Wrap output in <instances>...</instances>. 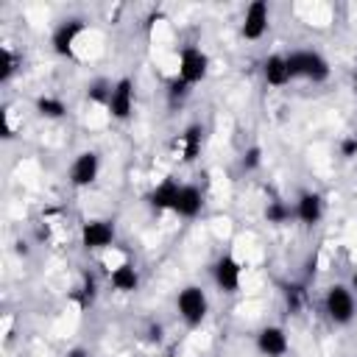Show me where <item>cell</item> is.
Returning a JSON list of instances; mask_svg holds the SVG:
<instances>
[{"mask_svg":"<svg viewBox=\"0 0 357 357\" xmlns=\"http://www.w3.org/2000/svg\"><path fill=\"white\" fill-rule=\"evenodd\" d=\"M167 95H170V103H176V100H184L187 95H190V84H184L178 75L170 81V89H167Z\"/></svg>","mask_w":357,"mask_h":357,"instance_id":"cell-23","label":"cell"},{"mask_svg":"<svg viewBox=\"0 0 357 357\" xmlns=\"http://www.w3.org/2000/svg\"><path fill=\"white\" fill-rule=\"evenodd\" d=\"M178 192H181V184L167 176L165 181H159V184L151 190V206H153V209H173Z\"/></svg>","mask_w":357,"mask_h":357,"instance_id":"cell-16","label":"cell"},{"mask_svg":"<svg viewBox=\"0 0 357 357\" xmlns=\"http://www.w3.org/2000/svg\"><path fill=\"white\" fill-rule=\"evenodd\" d=\"M67 357H86V349H70Z\"/></svg>","mask_w":357,"mask_h":357,"instance_id":"cell-26","label":"cell"},{"mask_svg":"<svg viewBox=\"0 0 357 357\" xmlns=\"http://www.w3.org/2000/svg\"><path fill=\"white\" fill-rule=\"evenodd\" d=\"M209 73V56L201 47H184L178 56V78L184 84H201Z\"/></svg>","mask_w":357,"mask_h":357,"instance_id":"cell-4","label":"cell"},{"mask_svg":"<svg viewBox=\"0 0 357 357\" xmlns=\"http://www.w3.org/2000/svg\"><path fill=\"white\" fill-rule=\"evenodd\" d=\"M176 310H178V315L184 318V324L198 326V324L206 318V310H209L206 293H204L198 284H187V287H181L178 296H176Z\"/></svg>","mask_w":357,"mask_h":357,"instance_id":"cell-2","label":"cell"},{"mask_svg":"<svg viewBox=\"0 0 357 357\" xmlns=\"http://www.w3.org/2000/svg\"><path fill=\"white\" fill-rule=\"evenodd\" d=\"M89 100H95V103H109V95H112V84H106V81H95L92 86H89Z\"/></svg>","mask_w":357,"mask_h":357,"instance_id":"cell-21","label":"cell"},{"mask_svg":"<svg viewBox=\"0 0 357 357\" xmlns=\"http://www.w3.org/2000/svg\"><path fill=\"white\" fill-rule=\"evenodd\" d=\"M114 243V223L112 220H86L81 226V245L86 251H103Z\"/></svg>","mask_w":357,"mask_h":357,"instance_id":"cell-7","label":"cell"},{"mask_svg":"<svg viewBox=\"0 0 357 357\" xmlns=\"http://www.w3.org/2000/svg\"><path fill=\"white\" fill-rule=\"evenodd\" d=\"M201 209H204V195H201V190H198L195 184H181V192H178V198H176L173 212H176L178 218H195Z\"/></svg>","mask_w":357,"mask_h":357,"instance_id":"cell-12","label":"cell"},{"mask_svg":"<svg viewBox=\"0 0 357 357\" xmlns=\"http://www.w3.org/2000/svg\"><path fill=\"white\" fill-rule=\"evenodd\" d=\"M257 349L265 357H284L290 349V340L282 326H262L257 335Z\"/></svg>","mask_w":357,"mask_h":357,"instance_id":"cell-10","label":"cell"},{"mask_svg":"<svg viewBox=\"0 0 357 357\" xmlns=\"http://www.w3.org/2000/svg\"><path fill=\"white\" fill-rule=\"evenodd\" d=\"M324 310L335 324H349L354 318V293L346 284H332L324 296Z\"/></svg>","mask_w":357,"mask_h":357,"instance_id":"cell-3","label":"cell"},{"mask_svg":"<svg viewBox=\"0 0 357 357\" xmlns=\"http://www.w3.org/2000/svg\"><path fill=\"white\" fill-rule=\"evenodd\" d=\"M84 33V22L81 20H64L56 31H53V50L59 53V56H73V45H75V39Z\"/></svg>","mask_w":357,"mask_h":357,"instance_id":"cell-11","label":"cell"},{"mask_svg":"<svg viewBox=\"0 0 357 357\" xmlns=\"http://www.w3.org/2000/svg\"><path fill=\"white\" fill-rule=\"evenodd\" d=\"M287 59V70H290V78H307L312 84H321L329 78V61L315 53V50H293Z\"/></svg>","mask_w":357,"mask_h":357,"instance_id":"cell-1","label":"cell"},{"mask_svg":"<svg viewBox=\"0 0 357 357\" xmlns=\"http://www.w3.org/2000/svg\"><path fill=\"white\" fill-rule=\"evenodd\" d=\"M106 109L114 120L131 117V112H134V81L131 78H120L117 84H112V95H109Z\"/></svg>","mask_w":357,"mask_h":357,"instance_id":"cell-6","label":"cell"},{"mask_svg":"<svg viewBox=\"0 0 357 357\" xmlns=\"http://www.w3.org/2000/svg\"><path fill=\"white\" fill-rule=\"evenodd\" d=\"M14 70H17V56L11 53L8 45H3L0 47V81H8L14 75Z\"/></svg>","mask_w":357,"mask_h":357,"instance_id":"cell-20","label":"cell"},{"mask_svg":"<svg viewBox=\"0 0 357 357\" xmlns=\"http://www.w3.org/2000/svg\"><path fill=\"white\" fill-rule=\"evenodd\" d=\"M340 153H343L346 159L357 156V137H346V139L340 142Z\"/></svg>","mask_w":357,"mask_h":357,"instance_id":"cell-25","label":"cell"},{"mask_svg":"<svg viewBox=\"0 0 357 357\" xmlns=\"http://www.w3.org/2000/svg\"><path fill=\"white\" fill-rule=\"evenodd\" d=\"M201 142H204V128L201 123H192L184 128V134L178 137V153L184 162H195L201 153Z\"/></svg>","mask_w":357,"mask_h":357,"instance_id":"cell-15","label":"cell"},{"mask_svg":"<svg viewBox=\"0 0 357 357\" xmlns=\"http://www.w3.org/2000/svg\"><path fill=\"white\" fill-rule=\"evenodd\" d=\"M351 293H357V271L351 273Z\"/></svg>","mask_w":357,"mask_h":357,"instance_id":"cell-27","label":"cell"},{"mask_svg":"<svg viewBox=\"0 0 357 357\" xmlns=\"http://www.w3.org/2000/svg\"><path fill=\"white\" fill-rule=\"evenodd\" d=\"M212 276H215V284H218L223 293H237V290H240L243 268H240V262H237L231 254H223V257L215 262Z\"/></svg>","mask_w":357,"mask_h":357,"instance_id":"cell-8","label":"cell"},{"mask_svg":"<svg viewBox=\"0 0 357 357\" xmlns=\"http://www.w3.org/2000/svg\"><path fill=\"white\" fill-rule=\"evenodd\" d=\"M259 162H262V151H259L257 145L245 148V153H243V159H240L243 170H257V167H259Z\"/></svg>","mask_w":357,"mask_h":357,"instance_id":"cell-22","label":"cell"},{"mask_svg":"<svg viewBox=\"0 0 357 357\" xmlns=\"http://www.w3.org/2000/svg\"><path fill=\"white\" fill-rule=\"evenodd\" d=\"M262 78H265V84H271V86H284L287 81H293V78H290V70H287V59L279 56V53L268 56V59L262 61Z\"/></svg>","mask_w":357,"mask_h":357,"instance_id":"cell-14","label":"cell"},{"mask_svg":"<svg viewBox=\"0 0 357 357\" xmlns=\"http://www.w3.org/2000/svg\"><path fill=\"white\" fill-rule=\"evenodd\" d=\"M324 215V201L318 192H301V198L296 201V218L304 226H315Z\"/></svg>","mask_w":357,"mask_h":357,"instance_id":"cell-13","label":"cell"},{"mask_svg":"<svg viewBox=\"0 0 357 357\" xmlns=\"http://www.w3.org/2000/svg\"><path fill=\"white\" fill-rule=\"evenodd\" d=\"M284 301H287L290 312H296V310L301 307V287H298V284H287V287H284Z\"/></svg>","mask_w":357,"mask_h":357,"instance_id":"cell-24","label":"cell"},{"mask_svg":"<svg viewBox=\"0 0 357 357\" xmlns=\"http://www.w3.org/2000/svg\"><path fill=\"white\" fill-rule=\"evenodd\" d=\"M100 173V156L95 151H84L75 156L73 167H70V181L75 187H89Z\"/></svg>","mask_w":357,"mask_h":357,"instance_id":"cell-9","label":"cell"},{"mask_svg":"<svg viewBox=\"0 0 357 357\" xmlns=\"http://www.w3.org/2000/svg\"><path fill=\"white\" fill-rule=\"evenodd\" d=\"M290 215H296V209H290L284 201H268V206H265L268 223H284V220H290Z\"/></svg>","mask_w":357,"mask_h":357,"instance_id":"cell-19","label":"cell"},{"mask_svg":"<svg viewBox=\"0 0 357 357\" xmlns=\"http://www.w3.org/2000/svg\"><path fill=\"white\" fill-rule=\"evenodd\" d=\"M268 22H271V8L265 0H254L245 6V14H243V25H240V33L251 42L262 39L265 31H268Z\"/></svg>","mask_w":357,"mask_h":357,"instance_id":"cell-5","label":"cell"},{"mask_svg":"<svg viewBox=\"0 0 357 357\" xmlns=\"http://www.w3.org/2000/svg\"><path fill=\"white\" fill-rule=\"evenodd\" d=\"M137 284H139V273H137L134 265L123 262V265H117V268L112 271V287H114V290H120V293H134Z\"/></svg>","mask_w":357,"mask_h":357,"instance_id":"cell-17","label":"cell"},{"mask_svg":"<svg viewBox=\"0 0 357 357\" xmlns=\"http://www.w3.org/2000/svg\"><path fill=\"white\" fill-rule=\"evenodd\" d=\"M36 112L47 120H59L67 114V106H64V100H59L53 95H42V98H36Z\"/></svg>","mask_w":357,"mask_h":357,"instance_id":"cell-18","label":"cell"}]
</instances>
